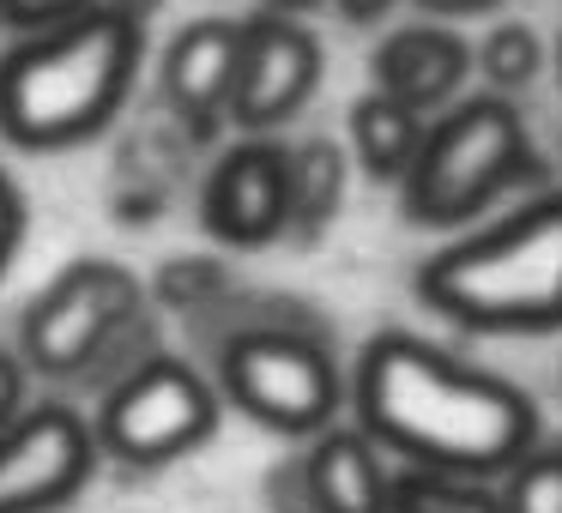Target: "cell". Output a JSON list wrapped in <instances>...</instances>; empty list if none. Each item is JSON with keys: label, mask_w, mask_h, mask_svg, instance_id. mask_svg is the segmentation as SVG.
I'll list each match as a JSON object with an SVG mask.
<instances>
[{"label": "cell", "mask_w": 562, "mask_h": 513, "mask_svg": "<svg viewBox=\"0 0 562 513\" xmlns=\"http://www.w3.org/2000/svg\"><path fill=\"white\" fill-rule=\"evenodd\" d=\"M357 417L436 477L514 471L538 441V411L520 387L453 363L429 339L375 332L357 363Z\"/></svg>", "instance_id": "cell-1"}, {"label": "cell", "mask_w": 562, "mask_h": 513, "mask_svg": "<svg viewBox=\"0 0 562 513\" xmlns=\"http://www.w3.org/2000/svg\"><path fill=\"white\" fill-rule=\"evenodd\" d=\"M139 67V25L110 7L37 31L25 49L0 61V127L25 151L74 146L98 134L127 98Z\"/></svg>", "instance_id": "cell-2"}, {"label": "cell", "mask_w": 562, "mask_h": 513, "mask_svg": "<svg viewBox=\"0 0 562 513\" xmlns=\"http://www.w3.org/2000/svg\"><path fill=\"white\" fill-rule=\"evenodd\" d=\"M417 290L477 332L562 327V194L532 200L496 230L441 248L417 272Z\"/></svg>", "instance_id": "cell-3"}, {"label": "cell", "mask_w": 562, "mask_h": 513, "mask_svg": "<svg viewBox=\"0 0 562 513\" xmlns=\"http://www.w3.org/2000/svg\"><path fill=\"white\" fill-rule=\"evenodd\" d=\"M526 158V127L508 98H465L436 134H424L405 170V212L417 224H460L490 206Z\"/></svg>", "instance_id": "cell-4"}, {"label": "cell", "mask_w": 562, "mask_h": 513, "mask_svg": "<svg viewBox=\"0 0 562 513\" xmlns=\"http://www.w3.org/2000/svg\"><path fill=\"white\" fill-rule=\"evenodd\" d=\"M212 429H218L212 387L176 356H151L146 368H134L103 399L91 441L127 465H164V459H182L188 447H200Z\"/></svg>", "instance_id": "cell-5"}, {"label": "cell", "mask_w": 562, "mask_h": 513, "mask_svg": "<svg viewBox=\"0 0 562 513\" xmlns=\"http://www.w3.org/2000/svg\"><path fill=\"white\" fill-rule=\"evenodd\" d=\"M139 308V284L115 260H74L37 303L25 308L19 327V356L37 375H74L86 368L115 332L127 327V315Z\"/></svg>", "instance_id": "cell-6"}, {"label": "cell", "mask_w": 562, "mask_h": 513, "mask_svg": "<svg viewBox=\"0 0 562 513\" xmlns=\"http://www.w3.org/2000/svg\"><path fill=\"white\" fill-rule=\"evenodd\" d=\"M224 392L279 435H315L339 411V368L291 332H243L224 344Z\"/></svg>", "instance_id": "cell-7"}, {"label": "cell", "mask_w": 562, "mask_h": 513, "mask_svg": "<svg viewBox=\"0 0 562 513\" xmlns=\"http://www.w3.org/2000/svg\"><path fill=\"white\" fill-rule=\"evenodd\" d=\"M98 441L67 404H37L0 435V513H49L79 495Z\"/></svg>", "instance_id": "cell-8"}, {"label": "cell", "mask_w": 562, "mask_h": 513, "mask_svg": "<svg viewBox=\"0 0 562 513\" xmlns=\"http://www.w3.org/2000/svg\"><path fill=\"white\" fill-rule=\"evenodd\" d=\"M321 86V43L296 19L260 13L243 19V61L231 86V115L243 127H272L296 115Z\"/></svg>", "instance_id": "cell-9"}, {"label": "cell", "mask_w": 562, "mask_h": 513, "mask_svg": "<svg viewBox=\"0 0 562 513\" xmlns=\"http://www.w3.org/2000/svg\"><path fill=\"white\" fill-rule=\"evenodd\" d=\"M206 230L231 248L272 242L284 230V151L267 139L224 151V163L206 182Z\"/></svg>", "instance_id": "cell-10"}, {"label": "cell", "mask_w": 562, "mask_h": 513, "mask_svg": "<svg viewBox=\"0 0 562 513\" xmlns=\"http://www.w3.org/2000/svg\"><path fill=\"white\" fill-rule=\"evenodd\" d=\"M236 61H243V25L236 19H194L164 49V98L194 127H212L218 110H231Z\"/></svg>", "instance_id": "cell-11"}, {"label": "cell", "mask_w": 562, "mask_h": 513, "mask_svg": "<svg viewBox=\"0 0 562 513\" xmlns=\"http://www.w3.org/2000/svg\"><path fill=\"white\" fill-rule=\"evenodd\" d=\"M465 67H472V55H465V43L453 37V31L405 25L375 49V91L417 115V110H429V103H448L453 91H460Z\"/></svg>", "instance_id": "cell-12"}, {"label": "cell", "mask_w": 562, "mask_h": 513, "mask_svg": "<svg viewBox=\"0 0 562 513\" xmlns=\"http://www.w3.org/2000/svg\"><path fill=\"white\" fill-rule=\"evenodd\" d=\"M308 495L321 513H393V483L381 477L369 435H327L308 453Z\"/></svg>", "instance_id": "cell-13"}, {"label": "cell", "mask_w": 562, "mask_h": 513, "mask_svg": "<svg viewBox=\"0 0 562 513\" xmlns=\"http://www.w3.org/2000/svg\"><path fill=\"white\" fill-rule=\"evenodd\" d=\"M351 139H357V158H363V170L375 175V182H405L417 146H424L417 115L400 110L393 98H381V91H369V98L351 103Z\"/></svg>", "instance_id": "cell-14"}, {"label": "cell", "mask_w": 562, "mask_h": 513, "mask_svg": "<svg viewBox=\"0 0 562 513\" xmlns=\"http://www.w3.org/2000/svg\"><path fill=\"white\" fill-rule=\"evenodd\" d=\"M345 187V163L339 146L327 139H308V146L284 151V224H303V230H321L339 206Z\"/></svg>", "instance_id": "cell-15"}, {"label": "cell", "mask_w": 562, "mask_h": 513, "mask_svg": "<svg viewBox=\"0 0 562 513\" xmlns=\"http://www.w3.org/2000/svg\"><path fill=\"white\" fill-rule=\"evenodd\" d=\"M502 513H562V447H532L508 471V489L496 501Z\"/></svg>", "instance_id": "cell-16"}, {"label": "cell", "mask_w": 562, "mask_h": 513, "mask_svg": "<svg viewBox=\"0 0 562 513\" xmlns=\"http://www.w3.org/2000/svg\"><path fill=\"white\" fill-rule=\"evenodd\" d=\"M477 67L490 73V86L520 91V86H532V73L544 67V43H538L532 25H496L484 37V49H477Z\"/></svg>", "instance_id": "cell-17"}, {"label": "cell", "mask_w": 562, "mask_h": 513, "mask_svg": "<svg viewBox=\"0 0 562 513\" xmlns=\"http://www.w3.org/2000/svg\"><path fill=\"white\" fill-rule=\"evenodd\" d=\"M393 508L400 513H502L496 495H484V489L460 483V477H405L400 489H393Z\"/></svg>", "instance_id": "cell-18"}, {"label": "cell", "mask_w": 562, "mask_h": 513, "mask_svg": "<svg viewBox=\"0 0 562 513\" xmlns=\"http://www.w3.org/2000/svg\"><path fill=\"white\" fill-rule=\"evenodd\" d=\"M79 13H91V0H0V25L19 31H55Z\"/></svg>", "instance_id": "cell-19"}, {"label": "cell", "mask_w": 562, "mask_h": 513, "mask_svg": "<svg viewBox=\"0 0 562 513\" xmlns=\"http://www.w3.org/2000/svg\"><path fill=\"white\" fill-rule=\"evenodd\" d=\"M19 236H25V200H19V187L0 175V272H7V260H13Z\"/></svg>", "instance_id": "cell-20"}, {"label": "cell", "mask_w": 562, "mask_h": 513, "mask_svg": "<svg viewBox=\"0 0 562 513\" xmlns=\"http://www.w3.org/2000/svg\"><path fill=\"white\" fill-rule=\"evenodd\" d=\"M19 399H25V363L0 351V435L13 429V417H19Z\"/></svg>", "instance_id": "cell-21"}, {"label": "cell", "mask_w": 562, "mask_h": 513, "mask_svg": "<svg viewBox=\"0 0 562 513\" xmlns=\"http://www.w3.org/2000/svg\"><path fill=\"white\" fill-rule=\"evenodd\" d=\"M351 25H375V19H387L393 13V0H333Z\"/></svg>", "instance_id": "cell-22"}, {"label": "cell", "mask_w": 562, "mask_h": 513, "mask_svg": "<svg viewBox=\"0 0 562 513\" xmlns=\"http://www.w3.org/2000/svg\"><path fill=\"white\" fill-rule=\"evenodd\" d=\"M103 7H110V13H122V19H127V25H146V19H151V13H158L164 0H103Z\"/></svg>", "instance_id": "cell-23"}, {"label": "cell", "mask_w": 562, "mask_h": 513, "mask_svg": "<svg viewBox=\"0 0 562 513\" xmlns=\"http://www.w3.org/2000/svg\"><path fill=\"white\" fill-rule=\"evenodd\" d=\"M424 13H484V7H496V0H417Z\"/></svg>", "instance_id": "cell-24"}, {"label": "cell", "mask_w": 562, "mask_h": 513, "mask_svg": "<svg viewBox=\"0 0 562 513\" xmlns=\"http://www.w3.org/2000/svg\"><path fill=\"white\" fill-rule=\"evenodd\" d=\"M272 7H279V13H308L315 0H272Z\"/></svg>", "instance_id": "cell-25"}]
</instances>
